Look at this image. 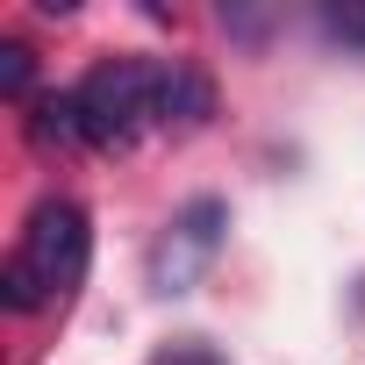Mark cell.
<instances>
[{
  "mask_svg": "<svg viewBox=\"0 0 365 365\" xmlns=\"http://www.w3.org/2000/svg\"><path fill=\"white\" fill-rule=\"evenodd\" d=\"M222 237H230V201H215V194L187 201L165 222V237L150 244V287L158 294H187L208 272V258L222 251Z\"/></svg>",
  "mask_w": 365,
  "mask_h": 365,
  "instance_id": "3",
  "label": "cell"
},
{
  "mask_svg": "<svg viewBox=\"0 0 365 365\" xmlns=\"http://www.w3.org/2000/svg\"><path fill=\"white\" fill-rule=\"evenodd\" d=\"M29 79H36V51L8 36V43H0V93H8V101H22V108H29V101H36V93H29Z\"/></svg>",
  "mask_w": 365,
  "mask_h": 365,
  "instance_id": "5",
  "label": "cell"
},
{
  "mask_svg": "<svg viewBox=\"0 0 365 365\" xmlns=\"http://www.w3.org/2000/svg\"><path fill=\"white\" fill-rule=\"evenodd\" d=\"M150 365H230V358H222L215 344H201V336H179V344H165Z\"/></svg>",
  "mask_w": 365,
  "mask_h": 365,
  "instance_id": "6",
  "label": "cell"
},
{
  "mask_svg": "<svg viewBox=\"0 0 365 365\" xmlns=\"http://www.w3.org/2000/svg\"><path fill=\"white\" fill-rule=\"evenodd\" d=\"M93 265V230H86V208L79 201H43L15 244V258L0 265V308L8 315H43V308H65L79 294Z\"/></svg>",
  "mask_w": 365,
  "mask_h": 365,
  "instance_id": "1",
  "label": "cell"
},
{
  "mask_svg": "<svg viewBox=\"0 0 365 365\" xmlns=\"http://www.w3.org/2000/svg\"><path fill=\"white\" fill-rule=\"evenodd\" d=\"M22 129H29V143H36V150H51V143H86L79 86H65V93H36V101H29V115H22Z\"/></svg>",
  "mask_w": 365,
  "mask_h": 365,
  "instance_id": "4",
  "label": "cell"
},
{
  "mask_svg": "<svg viewBox=\"0 0 365 365\" xmlns=\"http://www.w3.org/2000/svg\"><path fill=\"white\" fill-rule=\"evenodd\" d=\"M329 29H336V36H358V43H365V8H351V15H329Z\"/></svg>",
  "mask_w": 365,
  "mask_h": 365,
  "instance_id": "7",
  "label": "cell"
},
{
  "mask_svg": "<svg viewBox=\"0 0 365 365\" xmlns=\"http://www.w3.org/2000/svg\"><path fill=\"white\" fill-rule=\"evenodd\" d=\"M165 58H108L79 79V115H86V143L115 150L136 143L143 129H165Z\"/></svg>",
  "mask_w": 365,
  "mask_h": 365,
  "instance_id": "2",
  "label": "cell"
}]
</instances>
